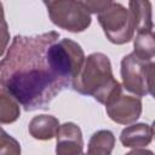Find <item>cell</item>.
I'll use <instances>...</instances> for the list:
<instances>
[{
    "mask_svg": "<svg viewBox=\"0 0 155 155\" xmlns=\"http://www.w3.org/2000/svg\"><path fill=\"white\" fill-rule=\"evenodd\" d=\"M59 33L16 35L0 61V85L27 111L47 109L52 99L70 85L51 67L48 47Z\"/></svg>",
    "mask_w": 155,
    "mask_h": 155,
    "instance_id": "obj_1",
    "label": "cell"
},
{
    "mask_svg": "<svg viewBox=\"0 0 155 155\" xmlns=\"http://www.w3.org/2000/svg\"><path fill=\"white\" fill-rule=\"evenodd\" d=\"M71 86L78 93L91 96L104 105L115 94L122 92L120 82L114 78L110 59L102 52H93L85 57Z\"/></svg>",
    "mask_w": 155,
    "mask_h": 155,
    "instance_id": "obj_2",
    "label": "cell"
},
{
    "mask_svg": "<svg viewBox=\"0 0 155 155\" xmlns=\"http://www.w3.org/2000/svg\"><path fill=\"white\" fill-rule=\"evenodd\" d=\"M47 57L52 69L69 85H71L85 61L84 50L71 39L53 42L47 50Z\"/></svg>",
    "mask_w": 155,
    "mask_h": 155,
    "instance_id": "obj_3",
    "label": "cell"
},
{
    "mask_svg": "<svg viewBox=\"0 0 155 155\" xmlns=\"http://www.w3.org/2000/svg\"><path fill=\"white\" fill-rule=\"evenodd\" d=\"M154 61H143L133 52L126 54L121 59V79L124 87L139 97L153 96L154 79Z\"/></svg>",
    "mask_w": 155,
    "mask_h": 155,
    "instance_id": "obj_4",
    "label": "cell"
},
{
    "mask_svg": "<svg viewBox=\"0 0 155 155\" xmlns=\"http://www.w3.org/2000/svg\"><path fill=\"white\" fill-rule=\"evenodd\" d=\"M97 19L110 42L124 45L133 39V21L130 11L122 4L110 1L105 8L97 13Z\"/></svg>",
    "mask_w": 155,
    "mask_h": 155,
    "instance_id": "obj_5",
    "label": "cell"
},
{
    "mask_svg": "<svg viewBox=\"0 0 155 155\" xmlns=\"http://www.w3.org/2000/svg\"><path fill=\"white\" fill-rule=\"evenodd\" d=\"M51 22L61 29L70 33H81L91 25V15L81 1L57 0L44 1Z\"/></svg>",
    "mask_w": 155,
    "mask_h": 155,
    "instance_id": "obj_6",
    "label": "cell"
},
{
    "mask_svg": "<svg viewBox=\"0 0 155 155\" xmlns=\"http://www.w3.org/2000/svg\"><path fill=\"white\" fill-rule=\"evenodd\" d=\"M105 111L114 122L120 125H132L142 114V99L120 92L105 103Z\"/></svg>",
    "mask_w": 155,
    "mask_h": 155,
    "instance_id": "obj_7",
    "label": "cell"
},
{
    "mask_svg": "<svg viewBox=\"0 0 155 155\" xmlns=\"http://www.w3.org/2000/svg\"><path fill=\"white\" fill-rule=\"evenodd\" d=\"M56 155H85L81 128L74 122L59 126L56 136Z\"/></svg>",
    "mask_w": 155,
    "mask_h": 155,
    "instance_id": "obj_8",
    "label": "cell"
},
{
    "mask_svg": "<svg viewBox=\"0 0 155 155\" xmlns=\"http://www.w3.org/2000/svg\"><path fill=\"white\" fill-rule=\"evenodd\" d=\"M154 128L149 124L139 122L125 127L120 133V142L125 148H144L153 140Z\"/></svg>",
    "mask_w": 155,
    "mask_h": 155,
    "instance_id": "obj_9",
    "label": "cell"
},
{
    "mask_svg": "<svg viewBox=\"0 0 155 155\" xmlns=\"http://www.w3.org/2000/svg\"><path fill=\"white\" fill-rule=\"evenodd\" d=\"M59 126L61 124L57 117H54L53 115L41 114L34 116L30 120L28 131L29 134L38 140H48L57 136Z\"/></svg>",
    "mask_w": 155,
    "mask_h": 155,
    "instance_id": "obj_10",
    "label": "cell"
},
{
    "mask_svg": "<svg viewBox=\"0 0 155 155\" xmlns=\"http://www.w3.org/2000/svg\"><path fill=\"white\" fill-rule=\"evenodd\" d=\"M128 11L131 13L134 31H151L153 17H151V2L134 0L128 2Z\"/></svg>",
    "mask_w": 155,
    "mask_h": 155,
    "instance_id": "obj_11",
    "label": "cell"
},
{
    "mask_svg": "<svg viewBox=\"0 0 155 155\" xmlns=\"http://www.w3.org/2000/svg\"><path fill=\"white\" fill-rule=\"evenodd\" d=\"M114 145V133L109 130H99L91 136L85 155H111Z\"/></svg>",
    "mask_w": 155,
    "mask_h": 155,
    "instance_id": "obj_12",
    "label": "cell"
},
{
    "mask_svg": "<svg viewBox=\"0 0 155 155\" xmlns=\"http://www.w3.org/2000/svg\"><path fill=\"white\" fill-rule=\"evenodd\" d=\"M21 115V104L5 88L0 87V124H13Z\"/></svg>",
    "mask_w": 155,
    "mask_h": 155,
    "instance_id": "obj_13",
    "label": "cell"
},
{
    "mask_svg": "<svg viewBox=\"0 0 155 155\" xmlns=\"http://www.w3.org/2000/svg\"><path fill=\"white\" fill-rule=\"evenodd\" d=\"M154 31H138L133 41V53L143 61H153L155 56Z\"/></svg>",
    "mask_w": 155,
    "mask_h": 155,
    "instance_id": "obj_14",
    "label": "cell"
},
{
    "mask_svg": "<svg viewBox=\"0 0 155 155\" xmlns=\"http://www.w3.org/2000/svg\"><path fill=\"white\" fill-rule=\"evenodd\" d=\"M8 42H10L8 25L5 21V16H4V6L0 2V57L5 53Z\"/></svg>",
    "mask_w": 155,
    "mask_h": 155,
    "instance_id": "obj_15",
    "label": "cell"
},
{
    "mask_svg": "<svg viewBox=\"0 0 155 155\" xmlns=\"http://www.w3.org/2000/svg\"><path fill=\"white\" fill-rule=\"evenodd\" d=\"M110 1H81L82 6L87 10V12L91 13H98L103 8H105L109 5Z\"/></svg>",
    "mask_w": 155,
    "mask_h": 155,
    "instance_id": "obj_16",
    "label": "cell"
},
{
    "mask_svg": "<svg viewBox=\"0 0 155 155\" xmlns=\"http://www.w3.org/2000/svg\"><path fill=\"white\" fill-rule=\"evenodd\" d=\"M126 155H154V153L149 149H143V148H138V149H133L130 153H127Z\"/></svg>",
    "mask_w": 155,
    "mask_h": 155,
    "instance_id": "obj_17",
    "label": "cell"
},
{
    "mask_svg": "<svg viewBox=\"0 0 155 155\" xmlns=\"http://www.w3.org/2000/svg\"><path fill=\"white\" fill-rule=\"evenodd\" d=\"M10 134L2 128V127H0V148L1 147H4L6 143H7V140L10 139Z\"/></svg>",
    "mask_w": 155,
    "mask_h": 155,
    "instance_id": "obj_18",
    "label": "cell"
}]
</instances>
